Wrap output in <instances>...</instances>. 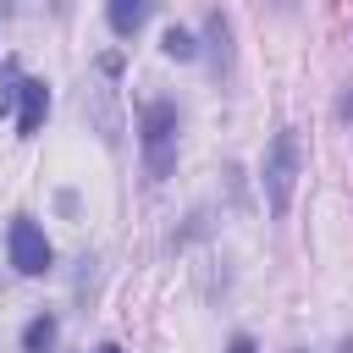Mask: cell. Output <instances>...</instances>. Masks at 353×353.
Listing matches in <instances>:
<instances>
[{
  "instance_id": "cell-1",
  "label": "cell",
  "mask_w": 353,
  "mask_h": 353,
  "mask_svg": "<svg viewBox=\"0 0 353 353\" xmlns=\"http://www.w3.org/2000/svg\"><path fill=\"white\" fill-rule=\"evenodd\" d=\"M138 143H143L149 176H154V182L171 176V165H176V105H171V99H149V105L138 110Z\"/></svg>"
},
{
  "instance_id": "cell-2",
  "label": "cell",
  "mask_w": 353,
  "mask_h": 353,
  "mask_svg": "<svg viewBox=\"0 0 353 353\" xmlns=\"http://www.w3.org/2000/svg\"><path fill=\"white\" fill-rule=\"evenodd\" d=\"M265 204H270V215H287V204H292V182H298V132L292 127H281L276 138H270V149H265Z\"/></svg>"
},
{
  "instance_id": "cell-3",
  "label": "cell",
  "mask_w": 353,
  "mask_h": 353,
  "mask_svg": "<svg viewBox=\"0 0 353 353\" xmlns=\"http://www.w3.org/2000/svg\"><path fill=\"white\" fill-rule=\"evenodd\" d=\"M6 254H11V265H17L22 276H44L50 259H55V254H50V237H44L28 215H17V221L6 226Z\"/></svg>"
},
{
  "instance_id": "cell-4",
  "label": "cell",
  "mask_w": 353,
  "mask_h": 353,
  "mask_svg": "<svg viewBox=\"0 0 353 353\" xmlns=\"http://www.w3.org/2000/svg\"><path fill=\"white\" fill-rule=\"evenodd\" d=\"M50 116V88L39 77H22V110H17V138H33Z\"/></svg>"
},
{
  "instance_id": "cell-5",
  "label": "cell",
  "mask_w": 353,
  "mask_h": 353,
  "mask_svg": "<svg viewBox=\"0 0 353 353\" xmlns=\"http://www.w3.org/2000/svg\"><path fill=\"white\" fill-rule=\"evenodd\" d=\"M105 22L127 39V33H138V28L149 22V6H143V0H110V6H105Z\"/></svg>"
},
{
  "instance_id": "cell-6",
  "label": "cell",
  "mask_w": 353,
  "mask_h": 353,
  "mask_svg": "<svg viewBox=\"0 0 353 353\" xmlns=\"http://www.w3.org/2000/svg\"><path fill=\"white\" fill-rule=\"evenodd\" d=\"M55 331H61L55 314H33V320L22 325V353H44V347L55 342Z\"/></svg>"
},
{
  "instance_id": "cell-7",
  "label": "cell",
  "mask_w": 353,
  "mask_h": 353,
  "mask_svg": "<svg viewBox=\"0 0 353 353\" xmlns=\"http://www.w3.org/2000/svg\"><path fill=\"white\" fill-rule=\"evenodd\" d=\"M160 50H165L171 61H193V55H199V44H193V33H188V28H165Z\"/></svg>"
},
{
  "instance_id": "cell-8",
  "label": "cell",
  "mask_w": 353,
  "mask_h": 353,
  "mask_svg": "<svg viewBox=\"0 0 353 353\" xmlns=\"http://www.w3.org/2000/svg\"><path fill=\"white\" fill-rule=\"evenodd\" d=\"M22 99V77L17 72H6V83H0V116H11V105Z\"/></svg>"
},
{
  "instance_id": "cell-9",
  "label": "cell",
  "mask_w": 353,
  "mask_h": 353,
  "mask_svg": "<svg viewBox=\"0 0 353 353\" xmlns=\"http://www.w3.org/2000/svg\"><path fill=\"white\" fill-rule=\"evenodd\" d=\"M226 353H259V347H254V336H232V342H226Z\"/></svg>"
},
{
  "instance_id": "cell-10",
  "label": "cell",
  "mask_w": 353,
  "mask_h": 353,
  "mask_svg": "<svg viewBox=\"0 0 353 353\" xmlns=\"http://www.w3.org/2000/svg\"><path fill=\"white\" fill-rule=\"evenodd\" d=\"M99 353H121V347H116V342H105V347H99Z\"/></svg>"
},
{
  "instance_id": "cell-11",
  "label": "cell",
  "mask_w": 353,
  "mask_h": 353,
  "mask_svg": "<svg viewBox=\"0 0 353 353\" xmlns=\"http://www.w3.org/2000/svg\"><path fill=\"white\" fill-rule=\"evenodd\" d=\"M336 353H353V342H342V347H336Z\"/></svg>"
}]
</instances>
